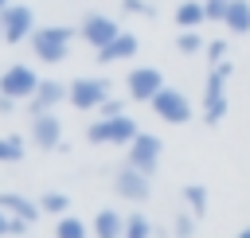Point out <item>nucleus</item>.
I'll list each match as a JSON object with an SVG mask.
<instances>
[{
  "mask_svg": "<svg viewBox=\"0 0 250 238\" xmlns=\"http://www.w3.org/2000/svg\"><path fill=\"white\" fill-rule=\"evenodd\" d=\"M94 113H102V117H121V113H125V105H121L117 98H105V101H102Z\"/></svg>",
  "mask_w": 250,
  "mask_h": 238,
  "instance_id": "28",
  "label": "nucleus"
},
{
  "mask_svg": "<svg viewBox=\"0 0 250 238\" xmlns=\"http://www.w3.org/2000/svg\"><path fill=\"white\" fill-rule=\"evenodd\" d=\"M137 47H141V43H137V35H133V31H121L117 39H109V43H105L102 51H94V55H98V62H105V66H109V62H121V59H133V55H137Z\"/></svg>",
  "mask_w": 250,
  "mask_h": 238,
  "instance_id": "15",
  "label": "nucleus"
},
{
  "mask_svg": "<svg viewBox=\"0 0 250 238\" xmlns=\"http://www.w3.org/2000/svg\"><path fill=\"white\" fill-rule=\"evenodd\" d=\"M223 23H227L230 35H250V0H230Z\"/></svg>",
  "mask_w": 250,
  "mask_h": 238,
  "instance_id": "17",
  "label": "nucleus"
},
{
  "mask_svg": "<svg viewBox=\"0 0 250 238\" xmlns=\"http://www.w3.org/2000/svg\"><path fill=\"white\" fill-rule=\"evenodd\" d=\"M105 98H109V82H105V78H74L66 101H70L74 109H98Z\"/></svg>",
  "mask_w": 250,
  "mask_h": 238,
  "instance_id": "8",
  "label": "nucleus"
},
{
  "mask_svg": "<svg viewBox=\"0 0 250 238\" xmlns=\"http://www.w3.org/2000/svg\"><path fill=\"white\" fill-rule=\"evenodd\" d=\"M78 35L94 47V51H102L109 39H117L121 31H117V23L109 20V16H102V12H86L82 16V27H78Z\"/></svg>",
  "mask_w": 250,
  "mask_h": 238,
  "instance_id": "11",
  "label": "nucleus"
},
{
  "mask_svg": "<svg viewBox=\"0 0 250 238\" xmlns=\"http://www.w3.org/2000/svg\"><path fill=\"white\" fill-rule=\"evenodd\" d=\"M129 164L141 168L145 176H152L156 164H160V140H156L152 133H137V140L129 144Z\"/></svg>",
  "mask_w": 250,
  "mask_h": 238,
  "instance_id": "12",
  "label": "nucleus"
},
{
  "mask_svg": "<svg viewBox=\"0 0 250 238\" xmlns=\"http://www.w3.org/2000/svg\"><path fill=\"white\" fill-rule=\"evenodd\" d=\"M113 191L129 203H145L148 199V176L125 160V168H117V176H113Z\"/></svg>",
  "mask_w": 250,
  "mask_h": 238,
  "instance_id": "10",
  "label": "nucleus"
},
{
  "mask_svg": "<svg viewBox=\"0 0 250 238\" xmlns=\"http://www.w3.org/2000/svg\"><path fill=\"white\" fill-rule=\"evenodd\" d=\"M148 105H152V113H156L160 121H168V125H188V121H191V101H188V94H180V90H172V86H164Z\"/></svg>",
  "mask_w": 250,
  "mask_h": 238,
  "instance_id": "4",
  "label": "nucleus"
},
{
  "mask_svg": "<svg viewBox=\"0 0 250 238\" xmlns=\"http://www.w3.org/2000/svg\"><path fill=\"white\" fill-rule=\"evenodd\" d=\"M55 238H86V222L82 218H70V215H59Z\"/></svg>",
  "mask_w": 250,
  "mask_h": 238,
  "instance_id": "21",
  "label": "nucleus"
},
{
  "mask_svg": "<svg viewBox=\"0 0 250 238\" xmlns=\"http://www.w3.org/2000/svg\"><path fill=\"white\" fill-rule=\"evenodd\" d=\"M23 140L20 137H0V164H16V160H23Z\"/></svg>",
  "mask_w": 250,
  "mask_h": 238,
  "instance_id": "20",
  "label": "nucleus"
},
{
  "mask_svg": "<svg viewBox=\"0 0 250 238\" xmlns=\"http://www.w3.org/2000/svg\"><path fill=\"white\" fill-rule=\"evenodd\" d=\"M176 23H180V31H195L199 23H207V8H203L199 0H180V8H176Z\"/></svg>",
  "mask_w": 250,
  "mask_h": 238,
  "instance_id": "18",
  "label": "nucleus"
},
{
  "mask_svg": "<svg viewBox=\"0 0 250 238\" xmlns=\"http://www.w3.org/2000/svg\"><path fill=\"white\" fill-rule=\"evenodd\" d=\"M227 78H230V62L223 59L219 66H211L207 86H203V121L207 125H219L227 117Z\"/></svg>",
  "mask_w": 250,
  "mask_h": 238,
  "instance_id": "2",
  "label": "nucleus"
},
{
  "mask_svg": "<svg viewBox=\"0 0 250 238\" xmlns=\"http://www.w3.org/2000/svg\"><path fill=\"white\" fill-rule=\"evenodd\" d=\"M31 222H23V218H12V226H8V234H23Z\"/></svg>",
  "mask_w": 250,
  "mask_h": 238,
  "instance_id": "30",
  "label": "nucleus"
},
{
  "mask_svg": "<svg viewBox=\"0 0 250 238\" xmlns=\"http://www.w3.org/2000/svg\"><path fill=\"white\" fill-rule=\"evenodd\" d=\"M238 238H250V226H246V230H242V234H238Z\"/></svg>",
  "mask_w": 250,
  "mask_h": 238,
  "instance_id": "33",
  "label": "nucleus"
},
{
  "mask_svg": "<svg viewBox=\"0 0 250 238\" xmlns=\"http://www.w3.org/2000/svg\"><path fill=\"white\" fill-rule=\"evenodd\" d=\"M31 144L43 152L62 148V121L47 109V113H31Z\"/></svg>",
  "mask_w": 250,
  "mask_h": 238,
  "instance_id": "9",
  "label": "nucleus"
},
{
  "mask_svg": "<svg viewBox=\"0 0 250 238\" xmlns=\"http://www.w3.org/2000/svg\"><path fill=\"white\" fill-rule=\"evenodd\" d=\"M227 51H230V47H227L223 39H215V43H207V59H211V66H219V62L227 59Z\"/></svg>",
  "mask_w": 250,
  "mask_h": 238,
  "instance_id": "27",
  "label": "nucleus"
},
{
  "mask_svg": "<svg viewBox=\"0 0 250 238\" xmlns=\"http://www.w3.org/2000/svg\"><path fill=\"white\" fill-rule=\"evenodd\" d=\"M172 234H176V238H191V234H195V215L180 211V215H176V222H172Z\"/></svg>",
  "mask_w": 250,
  "mask_h": 238,
  "instance_id": "25",
  "label": "nucleus"
},
{
  "mask_svg": "<svg viewBox=\"0 0 250 238\" xmlns=\"http://www.w3.org/2000/svg\"><path fill=\"white\" fill-rule=\"evenodd\" d=\"M39 86V74L27 66V62H12L4 74H0V94L4 98H16V101H27Z\"/></svg>",
  "mask_w": 250,
  "mask_h": 238,
  "instance_id": "5",
  "label": "nucleus"
},
{
  "mask_svg": "<svg viewBox=\"0 0 250 238\" xmlns=\"http://www.w3.org/2000/svg\"><path fill=\"white\" fill-rule=\"evenodd\" d=\"M137 121L133 117H98L90 129H86V140L90 144H133L137 140Z\"/></svg>",
  "mask_w": 250,
  "mask_h": 238,
  "instance_id": "3",
  "label": "nucleus"
},
{
  "mask_svg": "<svg viewBox=\"0 0 250 238\" xmlns=\"http://www.w3.org/2000/svg\"><path fill=\"white\" fill-rule=\"evenodd\" d=\"M125 90H129L133 101H152V98L164 90V74H160L156 66H137V70L125 74Z\"/></svg>",
  "mask_w": 250,
  "mask_h": 238,
  "instance_id": "7",
  "label": "nucleus"
},
{
  "mask_svg": "<svg viewBox=\"0 0 250 238\" xmlns=\"http://www.w3.org/2000/svg\"><path fill=\"white\" fill-rule=\"evenodd\" d=\"M125 238H152V222L145 215H129L125 218Z\"/></svg>",
  "mask_w": 250,
  "mask_h": 238,
  "instance_id": "24",
  "label": "nucleus"
},
{
  "mask_svg": "<svg viewBox=\"0 0 250 238\" xmlns=\"http://www.w3.org/2000/svg\"><path fill=\"white\" fill-rule=\"evenodd\" d=\"M176 51H180V55H199V51H207V43L199 39V31H180Z\"/></svg>",
  "mask_w": 250,
  "mask_h": 238,
  "instance_id": "22",
  "label": "nucleus"
},
{
  "mask_svg": "<svg viewBox=\"0 0 250 238\" xmlns=\"http://www.w3.org/2000/svg\"><path fill=\"white\" fill-rule=\"evenodd\" d=\"M0 207H4L12 218H23V222H35V218L43 215L39 199H27V195H20V191H0Z\"/></svg>",
  "mask_w": 250,
  "mask_h": 238,
  "instance_id": "14",
  "label": "nucleus"
},
{
  "mask_svg": "<svg viewBox=\"0 0 250 238\" xmlns=\"http://www.w3.org/2000/svg\"><path fill=\"white\" fill-rule=\"evenodd\" d=\"M8 226H12V215H8V211H4V207H0V238H4V234H8Z\"/></svg>",
  "mask_w": 250,
  "mask_h": 238,
  "instance_id": "31",
  "label": "nucleus"
},
{
  "mask_svg": "<svg viewBox=\"0 0 250 238\" xmlns=\"http://www.w3.org/2000/svg\"><path fill=\"white\" fill-rule=\"evenodd\" d=\"M8 4H12V0H0V12H4V8H8Z\"/></svg>",
  "mask_w": 250,
  "mask_h": 238,
  "instance_id": "34",
  "label": "nucleus"
},
{
  "mask_svg": "<svg viewBox=\"0 0 250 238\" xmlns=\"http://www.w3.org/2000/svg\"><path fill=\"white\" fill-rule=\"evenodd\" d=\"M0 39H4V31H0Z\"/></svg>",
  "mask_w": 250,
  "mask_h": 238,
  "instance_id": "35",
  "label": "nucleus"
},
{
  "mask_svg": "<svg viewBox=\"0 0 250 238\" xmlns=\"http://www.w3.org/2000/svg\"><path fill=\"white\" fill-rule=\"evenodd\" d=\"M227 4H230V0H203V8H207V20L223 23V20H227Z\"/></svg>",
  "mask_w": 250,
  "mask_h": 238,
  "instance_id": "26",
  "label": "nucleus"
},
{
  "mask_svg": "<svg viewBox=\"0 0 250 238\" xmlns=\"http://www.w3.org/2000/svg\"><path fill=\"white\" fill-rule=\"evenodd\" d=\"M39 207H43V215H62L70 207V199L62 191H47V195H39Z\"/></svg>",
  "mask_w": 250,
  "mask_h": 238,
  "instance_id": "23",
  "label": "nucleus"
},
{
  "mask_svg": "<svg viewBox=\"0 0 250 238\" xmlns=\"http://www.w3.org/2000/svg\"><path fill=\"white\" fill-rule=\"evenodd\" d=\"M12 105H16V98H4L0 94V113H12Z\"/></svg>",
  "mask_w": 250,
  "mask_h": 238,
  "instance_id": "32",
  "label": "nucleus"
},
{
  "mask_svg": "<svg viewBox=\"0 0 250 238\" xmlns=\"http://www.w3.org/2000/svg\"><path fill=\"white\" fill-rule=\"evenodd\" d=\"M0 31H4V43H23L31 39L35 31V12L27 4H8L0 12Z\"/></svg>",
  "mask_w": 250,
  "mask_h": 238,
  "instance_id": "6",
  "label": "nucleus"
},
{
  "mask_svg": "<svg viewBox=\"0 0 250 238\" xmlns=\"http://www.w3.org/2000/svg\"><path fill=\"white\" fill-rule=\"evenodd\" d=\"M94 238H125V218L117 211H98L94 215Z\"/></svg>",
  "mask_w": 250,
  "mask_h": 238,
  "instance_id": "16",
  "label": "nucleus"
},
{
  "mask_svg": "<svg viewBox=\"0 0 250 238\" xmlns=\"http://www.w3.org/2000/svg\"><path fill=\"white\" fill-rule=\"evenodd\" d=\"M121 8H125V12H137V16H152V12H156L148 0H121Z\"/></svg>",
  "mask_w": 250,
  "mask_h": 238,
  "instance_id": "29",
  "label": "nucleus"
},
{
  "mask_svg": "<svg viewBox=\"0 0 250 238\" xmlns=\"http://www.w3.org/2000/svg\"><path fill=\"white\" fill-rule=\"evenodd\" d=\"M184 203L191 207V215H195V218H203V215H207V187L188 183V187H184Z\"/></svg>",
  "mask_w": 250,
  "mask_h": 238,
  "instance_id": "19",
  "label": "nucleus"
},
{
  "mask_svg": "<svg viewBox=\"0 0 250 238\" xmlns=\"http://www.w3.org/2000/svg\"><path fill=\"white\" fill-rule=\"evenodd\" d=\"M70 39H74V31H70V27H59V23H55V27H35V31H31V55H35L39 62L55 66V62L66 59Z\"/></svg>",
  "mask_w": 250,
  "mask_h": 238,
  "instance_id": "1",
  "label": "nucleus"
},
{
  "mask_svg": "<svg viewBox=\"0 0 250 238\" xmlns=\"http://www.w3.org/2000/svg\"><path fill=\"white\" fill-rule=\"evenodd\" d=\"M62 98H70V86L55 82V78H39V86H35V94H31L27 101H31V113H47V109H55Z\"/></svg>",
  "mask_w": 250,
  "mask_h": 238,
  "instance_id": "13",
  "label": "nucleus"
}]
</instances>
